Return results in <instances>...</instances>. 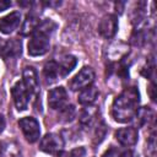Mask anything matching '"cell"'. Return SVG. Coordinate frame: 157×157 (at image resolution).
<instances>
[{
  "instance_id": "cell-14",
  "label": "cell",
  "mask_w": 157,
  "mask_h": 157,
  "mask_svg": "<svg viewBox=\"0 0 157 157\" xmlns=\"http://www.w3.org/2000/svg\"><path fill=\"white\" fill-rule=\"evenodd\" d=\"M99 92L97 90V87L94 86H88L86 88H83L80 94H78V103L82 105H91L96 102L97 97H98Z\"/></svg>"
},
{
  "instance_id": "cell-1",
  "label": "cell",
  "mask_w": 157,
  "mask_h": 157,
  "mask_svg": "<svg viewBox=\"0 0 157 157\" xmlns=\"http://www.w3.org/2000/svg\"><path fill=\"white\" fill-rule=\"evenodd\" d=\"M140 103V93L136 87L125 88L112 104V115L119 123H128L136 115Z\"/></svg>"
},
{
  "instance_id": "cell-19",
  "label": "cell",
  "mask_w": 157,
  "mask_h": 157,
  "mask_svg": "<svg viewBox=\"0 0 157 157\" xmlns=\"http://www.w3.org/2000/svg\"><path fill=\"white\" fill-rule=\"evenodd\" d=\"M75 107L74 105H65L63 109H60V118H61V121L64 123H67V121H71L75 117Z\"/></svg>"
},
{
  "instance_id": "cell-21",
  "label": "cell",
  "mask_w": 157,
  "mask_h": 157,
  "mask_svg": "<svg viewBox=\"0 0 157 157\" xmlns=\"http://www.w3.org/2000/svg\"><path fill=\"white\" fill-rule=\"evenodd\" d=\"M118 151L114 148V147H110L108 151H105L104 152V155L102 156V157H118Z\"/></svg>"
},
{
  "instance_id": "cell-24",
  "label": "cell",
  "mask_w": 157,
  "mask_h": 157,
  "mask_svg": "<svg viewBox=\"0 0 157 157\" xmlns=\"http://www.w3.org/2000/svg\"><path fill=\"white\" fill-rule=\"evenodd\" d=\"M4 129H5V119H4V117L0 114V134L4 131Z\"/></svg>"
},
{
  "instance_id": "cell-2",
  "label": "cell",
  "mask_w": 157,
  "mask_h": 157,
  "mask_svg": "<svg viewBox=\"0 0 157 157\" xmlns=\"http://www.w3.org/2000/svg\"><path fill=\"white\" fill-rule=\"evenodd\" d=\"M50 47V42H49V34L37 29L32 38L28 42V54L31 56H40L44 55Z\"/></svg>"
},
{
  "instance_id": "cell-20",
  "label": "cell",
  "mask_w": 157,
  "mask_h": 157,
  "mask_svg": "<svg viewBox=\"0 0 157 157\" xmlns=\"http://www.w3.org/2000/svg\"><path fill=\"white\" fill-rule=\"evenodd\" d=\"M69 157H85L86 155V150L83 147H77L75 150H72L70 153H67Z\"/></svg>"
},
{
  "instance_id": "cell-3",
  "label": "cell",
  "mask_w": 157,
  "mask_h": 157,
  "mask_svg": "<svg viewBox=\"0 0 157 157\" xmlns=\"http://www.w3.org/2000/svg\"><path fill=\"white\" fill-rule=\"evenodd\" d=\"M18 126H20L23 136L26 137V140L28 142L33 144V142L38 141V139L40 136V126H39V123L36 118L25 117V118L20 119Z\"/></svg>"
},
{
  "instance_id": "cell-25",
  "label": "cell",
  "mask_w": 157,
  "mask_h": 157,
  "mask_svg": "<svg viewBox=\"0 0 157 157\" xmlns=\"http://www.w3.org/2000/svg\"><path fill=\"white\" fill-rule=\"evenodd\" d=\"M150 90H151V98H152V101H155V94H153V90H155V83H151V86H150Z\"/></svg>"
},
{
  "instance_id": "cell-5",
  "label": "cell",
  "mask_w": 157,
  "mask_h": 157,
  "mask_svg": "<svg viewBox=\"0 0 157 157\" xmlns=\"http://www.w3.org/2000/svg\"><path fill=\"white\" fill-rule=\"evenodd\" d=\"M12 93V98H13V103L17 108V110L22 112L26 110L28 107V102H29V93L26 90L25 85L22 81H17L11 90Z\"/></svg>"
},
{
  "instance_id": "cell-15",
  "label": "cell",
  "mask_w": 157,
  "mask_h": 157,
  "mask_svg": "<svg viewBox=\"0 0 157 157\" xmlns=\"http://www.w3.org/2000/svg\"><path fill=\"white\" fill-rule=\"evenodd\" d=\"M39 25H40L39 18H38L36 15H33V13H28V15L26 16V20H25L23 23H22V27H21L20 32H21L22 36L33 34V33L37 31V28H38Z\"/></svg>"
},
{
  "instance_id": "cell-11",
  "label": "cell",
  "mask_w": 157,
  "mask_h": 157,
  "mask_svg": "<svg viewBox=\"0 0 157 157\" xmlns=\"http://www.w3.org/2000/svg\"><path fill=\"white\" fill-rule=\"evenodd\" d=\"M20 22H21V13L18 11L10 12L9 15L0 18V32L4 34H10L20 26Z\"/></svg>"
},
{
  "instance_id": "cell-9",
  "label": "cell",
  "mask_w": 157,
  "mask_h": 157,
  "mask_svg": "<svg viewBox=\"0 0 157 157\" xmlns=\"http://www.w3.org/2000/svg\"><path fill=\"white\" fill-rule=\"evenodd\" d=\"M23 77V85L26 90L28 91L29 94H37L39 91V80H38V74L34 67L32 66H26L22 72Z\"/></svg>"
},
{
  "instance_id": "cell-8",
  "label": "cell",
  "mask_w": 157,
  "mask_h": 157,
  "mask_svg": "<svg viewBox=\"0 0 157 157\" xmlns=\"http://www.w3.org/2000/svg\"><path fill=\"white\" fill-rule=\"evenodd\" d=\"M117 29H118V20L114 15H105L98 25V32L105 39H110L112 37H114Z\"/></svg>"
},
{
  "instance_id": "cell-17",
  "label": "cell",
  "mask_w": 157,
  "mask_h": 157,
  "mask_svg": "<svg viewBox=\"0 0 157 157\" xmlns=\"http://www.w3.org/2000/svg\"><path fill=\"white\" fill-rule=\"evenodd\" d=\"M58 64L60 66V70H61V74H63V77H64L70 71H72V69L77 64V60H76V58L74 55H64Z\"/></svg>"
},
{
  "instance_id": "cell-10",
  "label": "cell",
  "mask_w": 157,
  "mask_h": 157,
  "mask_svg": "<svg viewBox=\"0 0 157 157\" xmlns=\"http://www.w3.org/2000/svg\"><path fill=\"white\" fill-rule=\"evenodd\" d=\"M139 137V131L134 126H128V128H121L115 132V139L121 144L123 146H134L137 142Z\"/></svg>"
},
{
  "instance_id": "cell-6",
  "label": "cell",
  "mask_w": 157,
  "mask_h": 157,
  "mask_svg": "<svg viewBox=\"0 0 157 157\" xmlns=\"http://www.w3.org/2000/svg\"><path fill=\"white\" fill-rule=\"evenodd\" d=\"M67 103V92L64 87L59 86L48 92V104L52 109H63Z\"/></svg>"
},
{
  "instance_id": "cell-4",
  "label": "cell",
  "mask_w": 157,
  "mask_h": 157,
  "mask_svg": "<svg viewBox=\"0 0 157 157\" xmlns=\"http://www.w3.org/2000/svg\"><path fill=\"white\" fill-rule=\"evenodd\" d=\"M94 81V71L92 67H88V66H85L82 67L78 74H76L72 80L70 81L69 86L72 91H82L83 88L88 87V86H92Z\"/></svg>"
},
{
  "instance_id": "cell-16",
  "label": "cell",
  "mask_w": 157,
  "mask_h": 157,
  "mask_svg": "<svg viewBox=\"0 0 157 157\" xmlns=\"http://www.w3.org/2000/svg\"><path fill=\"white\" fill-rule=\"evenodd\" d=\"M97 115H98V110L96 109V107L87 105L80 114V123L83 126H91L96 120Z\"/></svg>"
},
{
  "instance_id": "cell-7",
  "label": "cell",
  "mask_w": 157,
  "mask_h": 157,
  "mask_svg": "<svg viewBox=\"0 0 157 157\" xmlns=\"http://www.w3.org/2000/svg\"><path fill=\"white\" fill-rule=\"evenodd\" d=\"M63 146H64L63 139L56 134H47L44 137H42L39 144V148L47 153L60 152L63 150Z\"/></svg>"
},
{
  "instance_id": "cell-22",
  "label": "cell",
  "mask_w": 157,
  "mask_h": 157,
  "mask_svg": "<svg viewBox=\"0 0 157 157\" xmlns=\"http://www.w3.org/2000/svg\"><path fill=\"white\" fill-rule=\"evenodd\" d=\"M10 6H11V1H9V0H0V12L6 10V9H9Z\"/></svg>"
},
{
  "instance_id": "cell-23",
  "label": "cell",
  "mask_w": 157,
  "mask_h": 157,
  "mask_svg": "<svg viewBox=\"0 0 157 157\" xmlns=\"http://www.w3.org/2000/svg\"><path fill=\"white\" fill-rule=\"evenodd\" d=\"M118 157H132V152L131 151H124V152H121L120 155H118Z\"/></svg>"
},
{
  "instance_id": "cell-18",
  "label": "cell",
  "mask_w": 157,
  "mask_h": 157,
  "mask_svg": "<svg viewBox=\"0 0 157 157\" xmlns=\"http://www.w3.org/2000/svg\"><path fill=\"white\" fill-rule=\"evenodd\" d=\"M136 115H137V120L140 121V125H145V124H148L150 120L152 119L153 112L148 107H144L141 109H137Z\"/></svg>"
},
{
  "instance_id": "cell-13",
  "label": "cell",
  "mask_w": 157,
  "mask_h": 157,
  "mask_svg": "<svg viewBox=\"0 0 157 157\" xmlns=\"http://www.w3.org/2000/svg\"><path fill=\"white\" fill-rule=\"evenodd\" d=\"M43 75H44V78H45L47 83H54L58 80H60V77H63L60 66L56 61L47 63L44 65V69H43Z\"/></svg>"
},
{
  "instance_id": "cell-12",
  "label": "cell",
  "mask_w": 157,
  "mask_h": 157,
  "mask_svg": "<svg viewBox=\"0 0 157 157\" xmlns=\"http://www.w3.org/2000/svg\"><path fill=\"white\" fill-rule=\"evenodd\" d=\"M0 55L5 59L21 55V42L17 39H10L6 42L0 40Z\"/></svg>"
}]
</instances>
